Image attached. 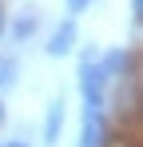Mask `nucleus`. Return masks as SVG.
I'll use <instances>...</instances> for the list:
<instances>
[{
  "label": "nucleus",
  "instance_id": "20e7f679",
  "mask_svg": "<svg viewBox=\"0 0 143 147\" xmlns=\"http://www.w3.org/2000/svg\"><path fill=\"white\" fill-rule=\"evenodd\" d=\"M44 48H48V56H68V52L76 48V20H72V16H68L60 28H56L52 36H48V44H44Z\"/></svg>",
  "mask_w": 143,
  "mask_h": 147
},
{
  "label": "nucleus",
  "instance_id": "1a4fd4ad",
  "mask_svg": "<svg viewBox=\"0 0 143 147\" xmlns=\"http://www.w3.org/2000/svg\"><path fill=\"white\" fill-rule=\"evenodd\" d=\"M131 20H135V24L143 20V0H131Z\"/></svg>",
  "mask_w": 143,
  "mask_h": 147
},
{
  "label": "nucleus",
  "instance_id": "f03ea898",
  "mask_svg": "<svg viewBox=\"0 0 143 147\" xmlns=\"http://www.w3.org/2000/svg\"><path fill=\"white\" fill-rule=\"evenodd\" d=\"M80 147H107V115H103L99 107H84Z\"/></svg>",
  "mask_w": 143,
  "mask_h": 147
},
{
  "label": "nucleus",
  "instance_id": "f8f14e48",
  "mask_svg": "<svg viewBox=\"0 0 143 147\" xmlns=\"http://www.w3.org/2000/svg\"><path fill=\"white\" fill-rule=\"evenodd\" d=\"M0 123H4V103H0Z\"/></svg>",
  "mask_w": 143,
  "mask_h": 147
},
{
  "label": "nucleus",
  "instance_id": "6e6552de",
  "mask_svg": "<svg viewBox=\"0 0 143 147\" xmlns=\"http://www.w3.org/2000/svg\"><path fill=\"white\" fill-rule=\"evenodd\" d=\"M64 4H68V12H72V16H80V12H84L92 0H64Z\"/></svg>",
  "mask_w": 143,
  "mask_h": 147
},
{
  "label": "nucleus",
  "instance_id": "9b49d317",
  "mask_svg": "<svg viewBox=\"0 0 143 147\" xmlns=\"http://www.w3.org/2000/svg\"><path fill=\"white\" fill-rule=\"evenodd\" d=\"M0 32H4V8H0Z\"/></svg>",
  "mask_w": 143,
  "mask_h": 147
},
{
  "label": "nucleus",
  "instance_id": "39448f33",
  "mask_svg": "<svg viewBox=\"0 0 143 147\" xmlns=\"http://www.w3.org/2000/svg\"><path fill=\"white\" fill-rule=\"evenodd\" d=\"M60 131H64V99H52L48 103V115H44V143L56 147L60 143Z\"/></svg>",
  "mask_w": 143,
  "mask_h": 147
},
{
  "label": "nucleus",
  "instance_id": "7ed1b4c3",
  "mask_svg": "<svg viewBox=\"0 0 143 147\" xmlns=\"http://www.w3.org/2000/svg\"><path fill=\"white\" fill-rule=\"evenodd\" d=\"M135 56L127 48H111L99 56V68H103V76H107V84H119V80H127V76H135Z\"/></svg>",
  "mask_w": 143,
  "mask_h": 147
},
{
  "label": "nucleus",
  "instance_id": "f257e3e1",
  "mask_svg": "<svg viewBox=\"0 0 143 147\" xmlns=\"http://www.w3.org/2000/svg\"><path fill=\"white\" fill-rule=\"evenodd\" d=\"M80 96H84V107H99V111H103V99H107V76H103V68H99L95 48L80 56Z\"/></svg>",
  "mask_w": 143,
  "mask_h": 147
},
{
  "label": "nucleus",
  "instance_id": "9d476101",
  "mask_svg": "<svg viewBox=\"0 0 143 147\" xmlns=\"http://www.w3.org/2000/svg\"><path fill=\"white\" fill-rule=\"evenodd\" d=\"M0 147H32L28 139H8V143H0Z\"/></svg>",
  "mask_w": 143,
  "mask_h": 147
},
{
  "label": "nucleus",
  "instance_id": "0eeeda50",
  "mask_svg": "<svg viewBox=\"0 0 143 147\" xmlns=\"http://www.w3.org/2000/svg\"><path fill=\"white\" fill-rule=\"evenodd\" d=\"M16 84V60H0V88Z\"/></svg>",
  "mask_w": 143,
  "mask_h": 147
},
{
  "label": "nucleus",
  "instance_id": "423d86ee",
  "mask_svg": "<svg viewBox=\"0 0 143 147\" xmlns=\"http://www.w3.org/2000/svg\"><path fill=\"white\" fill-rule=\"evenodd\" d=\"M36 28H40V8H28L20 20L12 24V40H16V44H24V40H28V36H32Z\"/></svg>",
  "mask_w": 143,
  "mask_h": 147
}]
</instances>
